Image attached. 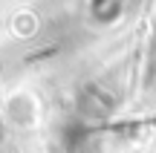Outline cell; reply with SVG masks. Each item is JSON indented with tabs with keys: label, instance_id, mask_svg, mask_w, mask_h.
<instances>
[{
	"label": "cell",
	"instance_id": "cell-1",
	"mask_svg": "<svg viewBox=\"0 0 156 153\" xmlns=\"http://www.w3.org/2000/svg\"><path fill=\"white\" fill-rule=\"evenodd\" d=\"M110 107H113V101L101 90H84L81 92V110H84V116H90V119L107 116V113H110Z\"/></svg>",
	"mask_w": 156,
	"mask_h": 153
}]
</instances>
